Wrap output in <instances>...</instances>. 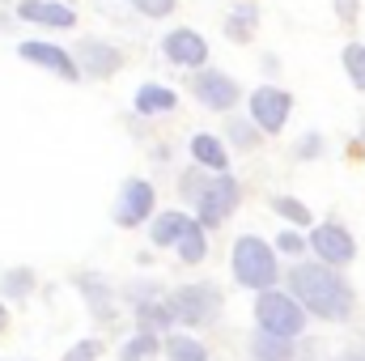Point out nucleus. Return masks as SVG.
<instances>
[{
    "label": "nucleus",
    "mask_w": 365,
    "mask_h": 361,
    "mask_svg": "<svg viewBox=\"0 0 365 361\" xmlns=\"http://www.w3.org/2000/svg\"><path fill=\"white\" fill-rule=\"evenodd\" d=\"M289 289L302 302V310L319 319H349L353 315V289L331 264H297L289 272Z\"/></svg>",
    "instance_id": "f257e3e1"
},
{
    "label": "nucleus",
    "mask_w": 365,
    "mask_h": 361,
    "mask_svg": "<svg viewBox=\"0 0 365 361\" xmlns=\"http://www.w3.org/2000/svg\"><path fill=\"white\" fill-rule=\"evenodd\" d=\"M276 272H280L276 268V255L264 238L247 234V238L234 243V276H238V285H247V289H272Z\"/></svg>",
    "instance_id": "f03ea898"
},
{
    "label": "nucleus",
    "mask_w": 365,
    "mask_h": 361,
    "mask_svg": "<svg viewBox=\"0 0 365 361\" xmlns=\"http://www.w3.org/2000/svg\"><path fill=\"white\" fill-rule=\"evenodd\" d=\"M255 315H259V327H264V332L284 336V340L302 336V327H306V310H302V302H297L293 293L264 289V293H259V302H255Z\"/></svg>",
    "instance_id": "7ed1b4c3"
},
{
    "label": "nucleus",
    "mask_w": 365,
    "mask_h": 361,
    "mask_svg": "<svg viewBox=\"0 0 365 361\" xmlns=\"http://www.w3.org/2000/svg\"><path fill=\"white\" fill-rule=\"evenodd\" d=\"M166 302L175 306V315H179L187 327H204V323H212L217 310H221V289L208 285V280H200V285H182L179 293H170Z\"/></svg>",
    "instance_id": "20e7f679"
},
{
    "label": "nucleus",
    "mask_w": 365,
    "mask_h": 361,
    "mask_svg": "<svg viewBox=\"0 0 365 361\" xmlns=\"http://www.w3.org/2000/svg\"><path fill=\"white\" fill-rule=\"evenodd\" d=\"M17 56H21L26 64H34V68H47V73H56L60 81H77V77H81V64H77V56H73V51H64V47H56V43L26 39V43L17 47Z\"/></svg>",
    "instance_id": "39448f33"
},
{
    "label": "nucleus",
    "mask_w": 365,
    "mask_h": 361,
    "mask_svg": "<svg viewBox=\"0 0 365 361\" xmlns=\"http://www.w3.org/2000/svg\"><path fill=\"white\" fill-rule=\"evenodd\" d=\"M310 251L319 255V264H331V268H340V264H353V255H357V243H353V234H349L344 225H336V221H323V225H314V234H310Z\"/></svg>",
    "instance_id": "423d86ee"
},
{
    "label": "nucleus",
    "mask_w": 365,
    "mask_h": 361,
    "mask_svg": "<svg viewBox=\"0 0 365 361\" xmlns=\"http://www.w3.org/2000/svg\"><path fill=\"white\" fill-rule=\"evenodd\" d=\"M191 93L208 106V111H234L242 102V90L230 73H217V68H204L191 77Z\"/></svg>",
    "instance_id": "0eeeda50"
},
{
    "label": "nucleus",
    "mask_w": 365,
    "mask_h": 361,
    "mask_svg": "<svg viewBox=\"0 0 365 361\" xmlns=\"http://www.w3.org/2000/svg\"><path fill=\"white\" fill-rule=\"evenodd\" d=\"M289 111H293V93L280 90V86H264V90L251 93V119L259 123V132L276 136L284 123H289Z\"/></svg>",
    "instance_id": "6e6552de"
},
{
    "label": "nucleus",
    "mask_w": 365,
    "mask_h": 361,
    "mask_svg": "<svg viewBox=\"0 0 365 361\" xmlns=\"http://www.w3.org/2000/svg\"><path fill=\"white\" fill-rule=\"evenodd\" d=\"M162 51H166V60H170L175 68H195V73H204V64H208V43H204V34L191 30V26L170 30V34L162 39Z\"/></svg>",
    "instance_id": "1a4fd4ad"
},
{
    "label": "nucleus",
    "mask_w": 365,
    "mask_h": 361,
    "mask_svg": "<svg viewBox=\"0 0 365 361\" xmlns=\"http://www.w3.org/2000/svg\"><path fill=\"white\" fill-rule=\"evenodd\" d=\"M238 200H242L238 179H230V175H212L208 191H204V200L195 204V208H200V225H221V221L238 208Z\"/></svg>",
    "instance_id": "9d476101"
},
{
    "label": "nucleus",
    "mask_w": 365,
    "mask_h": 361,
    "mask_svg": "<svg viewBox=\"0 0 365 361\" xmlns=\"http://www.w3.org/2000/svg\"><path fill=\"white\" fill-rule=\"evenodd\" d=\"M73 56H77L81 73L93 77V81H106V77H115V73L123 68V51H119L115 43H106V39H81Z\"/></svg>",
    "instance_id": "9b49d317"
},
{
    "label": "nucleus",
    "mask_w": 365,
    "mask_h": 361,
    "mask_svg": "<svg viewBox=\"0 0 365 361\" xmlns=\"http://www.w3.org/2000/svg\"><path fill=\"white\" fill-rule=\"evenodd\" d=\"M153 183L149 179H128L123 183V191H119V204H115V225H123V230H132V225H140V221H149V213H153Z\"/></svg>",
    "instance_id": "f8f14e48"
},
{
    "label": "nucleus",
    "mask_w": 365,
    "mask_h": 361,
    "mask_svg": "<svg viewBox=\"0 0 365 361\" xmlns=\"http://www.w3.org/2000/svg\"><path fill=\"white\" fill-rule=\"evenodd\" d=\"M17 17L30 26H43V30H73L77 26L73 4H60V0H17Z\"/></svg>",
    "instance_id": "ddd939ff"
},
{
    "label": "nucleus",
    "mask_w": 365,
    "mask_h": 361,
    "mask_svg": "<svg viewBox=\"0 0 365 361\" xmlns=\"http://www.w3.org/2000/svg\"><path fill=\"white\" fill-rule=\"evenodd\" d=\"M77 289L86 293L93 319H102V323H110V319H115V306H110V285H106L98 272H77Z\"/></svg>",
    "instance_id": "4468645a"
},
{
    "label": "nucleus",
    "mask_w": 365,
    "mask_h": 361,
    "mask_svg": "<svg viewBox=\"0 0 365 361\" xmlns=\"http://www.w3.org/2000/svg\"><path fill=\"white\" fill-rule=\"evenodd\" d=\"M191 158H195V166H204L208 175H225V145L217 141V136H208V132H200V136H191Z\"/></svg>",
    "instance_id": "2eb2a0df"
},
{
    "label": "nucleus",
    "mask_w": 365,
    "mask_h": 361,
    "mask_svg": "<svg viewBox=\"0 0 365 361\" xmlns=\"http://www.w3.org/2000/svg\"><path fill=\"white\" fill-rule=\"evenodd\" d=\"M175 106H179V93L166 90V86H158V81H149V86L136 90V111H140V115H166V111H175Z\"/></svg>",
    "instance_id": "dca6fc26"
},
{
    "label": "nucleus",
    "mask_w": 365,
    "mask_h": 361,
    "mask_svg": "<svg viewBox=\"0 0 365 361\" xmlns=\"http://www.w3.org/2000/svg\"><path fill=\"white\" fill-rule=\"evenodd\" d=\"M255 26H259V9L255 4H234L230 9V21H225V39L230 43H251L255 39Z\"/></svg>",
    "instance_id": "f3484780"
},
{
    "label": "nucleus",
    "mask_w": 365,
    "mask_h": 361,
    "mask_svg": "<svg viewBox=\"0 0 365 361\" xmlns=\"http://www.w3.org/2000/svg\"><path fill=\"white\" fill-rule=\"evenodd\" d=\"M251 353L255 361H293V340H284V336H272V332H255L251 336Z\"/></svg>",
    "instance_id": "a211bd4d"
},
{
    "label": "nucleus",
    "mask_w": 365,
    "mask_h": 361,
    "mask_svg": "<svg viewBox=\"0 0 365 361\" xmlns=\"http://www.w3.org/2000/svg\"><path fill=\"white\" fill-rule=\"evenodd\" d=\"M187 221H191V217H182V213H158V217H153V230H149V238H153L158 247H179L182 230H187Z\"/></svg>",
    "instance_id": "6ab92c4d"
},
{
    "label": "nucleus",
    "mask_w": 365,
    "mask_h": 361,
    "mask_svg": "<svg viewBox=\"0 0 365 361\" xmlns=\"http://www.w3.org/2000/svg\"><path fill=\"white\" fill-rule=\"evenodd\" d=\"M179 315H175V306L170 302H158V298H149V302H136V323L145 327V332H153V327H170Z\"/></svg>",
    "instance_id": "aec40b11"
},
{
    "label": "nucleus",
    "mask_w": 365,
    "mask_h": 361,
    "mask_svg": "<svg viewBox=\"0 0 365 361\" xmlns=\"http://www.w3.org/2000/svg\"><path fill=\"white\" fill-rule=\"evenodd\" d=\"M179 260L182 264H200L204 255H208V243H204V225L200 221H187V230H182V238H179Z\"/></svg>",
    "instance_id": "412c9836"
},
{
    "label": "nucleus",
    "mask_w": 365,
    "mask_h": 361,
    "mask_svg": "<svg viewBox=\"0 0 365 361\" xmlns=\"http://www.w3.org/2000/svg\"><path fill=\"white\" fill-rule=\"evenodd\" d=\"M208 183H212V175L204 171V166H191V171H182V179H179V195L182 200H204V191H208Z\"/></svg>",
    "instance_id": "4be33fe9"
},
{
    "label": "nucleus",
    "mask_w": 365,
    "mask_h": 361,
    "mask_svg": "<svg viewBox=\"0 0 365 361\" xmlns=\"http://www.w3.org/2000/svg\"><path fill=\"white\" fill-rule=\"evenodd\" d=\"M166 357L170 361H208V353H204V345L191 340V336H170V340H166Z\"/></svg>",
    "instance_id": "5701e85b"
},
{
    "label": "nucleus",
    "mask_w": 365,
    "mask_h": 361,
    "mask_svg": "<svg viewBox=\"0 0 365 361\" xmlns=\"http://www.w3.org/2000/svg\"><path fill=\"white\" fill-rule=\"evenodd\" d=\"M225 136H230L238 149H255V145L264 141V132L251 128V119H225Z\"/></svg>",
    "instance_id": "b1692460"
},
{
    "label": "nucleus",
    "mask_w": 365,
    "mask_h": 361,
    "mask_svg": "<svg viewBox=\"0 0 365 361\" xmlns=\"http://www.w3.org/2000/svg\"><path fill=\"white\" fill-rule=\"evenodd\" d=\"M272 208L284 217V221H293V225H310V221H314L310 208H306L302 200H293V195H272Z\"/></svg>",
    "instance_id": "393cba45"
},
{
    "label": "nucleus",
    "mask_w": 365,
    "mask_h": 361,
    "mask_svg": "<svg viewBox=\"0 0 365 361\" xmlns=\"http://www.w3.org/2000/svg\"><path fill=\"white\" fill-rule=\"evenodd\" d=\"M153 353H158V340H153V332H140L136 340H128V345H123L119 361H149Z\"/></svg>",
    "instance_id": "a878e982"
},
{
    "label": "nucleus",
    "mask_w": 365,
    "mask_h": 361,
    "mask_svg": "<svg viewBox=\"0 0 365 361\" xmlns=\"http://www.w3.org/2000/svg\"><path fill=\"white\" fill-rule=\"evenodd\" d=\"M30 289H34V272L30 268L4 272V280H0V293H9V298H26Z\"/></svg>",
    "instance_id": "bb28decb"
},
{
    "label": "nucleus",
    "mask_w": 365,
    "mask_h": 361,
    "mask_svg": "<svg viewBox=\"0 0 365 361\" xmlns=\"http://www.w3.org/2000/svg\"><path fill=\"white\" fill-rule=\"evenodd\" d=\"M340 56H344V73L353 77V86H357V90H365V47L349 43V47H344Z\"/></svg>",
    "instance_id": "cd10ccee"
},
{
    "label": "nucleus",
    "mask_w": 365,
    "mask_h": 361,
    "mask_svg": "<svg viewBox=\"0 0 365 361\" xmlns=\"http://www.w3.org/2000/svg\"><path fill=\"white\" fill-rule=\"evenodd\" d=\"M140 17H149V21H158V17H170L175 9H179V0H128Z\"/></svg>",
    "instance_id": "c85d7f7f"
},
{
    "label": "nucleus",
    "mask_w": 365,
    "mask_h": 361,
    "mask_svg": "<svg viewBox=\"0 0 365 361\" xmlns=\"http://www.w3.org/2000/svg\"><path fill=\"white\" fill-rule=\"evenodd\" d=\"M276 251H280V255H302V251H306V238H302L297 230H280Z\"/></svg>",
    "instance_id": "c756f323"
},
{
    "label": "nucleus",
    "mask_w": 365,
    "mask_h": 361,
    "mask_svg": "<svg viewBox=\"0 0 365 361\" xmlns=\"http://www.w3.org/2000/svg\"><path fill=\"white\" fill-rule=\"evenodd\" d=\"M319 153H323V136H319V132H306V136L297 141V158H302V162H314Z\"/></svg>",
    "instance_id": "7c9ffc66"
},
{
    "label": "nucleus",
    "mask_w": 365,
    "mask_h": 361,
    "mask_svg": "<svg viewBox=\"0 0 365 361\" xmlns=\"http://www.w3.org/2000/svg\"><path fill=\"white\" fill-rule=\"evenodd\" d=\"M98 353H102V345H98V340H81L77 349H68V357H64V361H93Z\"/></svg>",
    "instance_id": "2f4dec72"
},
{
    "label": "nucleus",
    "mask_w": 365,
    "mask_h": 361,
    "mask_svg": "<svg viewBox=\"0 0 365 361\" xmlns=\"http://www.w3.org/2000/svg\"><path fill=\"white\" fill-rule=\"evenodd\" d=\"M357 13H361V0H336V17H340L344 26H353Z\"/></svg>",
    "instance_id": "473e14b6"
},
{
    "label": "nucleus",
    "mask_w": 365,
    "mask_h": 361,
    "mask_svg": "<svg viewBox=\"0 0 365 361\" xmlns=\"http://www.w3.org/2000/svg\"><path fill=\"white\" fill-rule=\"evenodd\" d=\"M340 361H365V353H344Z\"/></svg>",
    "instance_id": "72a5a7b5"
},
{
    "label": "nucleus",
    "mask_w": 365,
    "mask_h": 361,
    "mask_svg": "<svg viewBox=\"0 0 365 361\" xmlns=\"http://www.w3.org/2000/svg\"><path fill=\"white\" fill-rule=\"evenodd\" d=\"M4 323H9V315H4V306H0V332H4Z\"/></svg>",
    "instance_id": "f704fd0d"
},
{
    "label": "nucleus",
    "mask_w": 365,
    "mask_h": 361,
    "mask_svg": "<svg viewBox=\"0 0 365 361\" xmlns=\"http://www.w3.org/2000/svg\"><path fill=\"white\" fill-rule=\"evenodd\" d=\"M0 30H9V17H4V13H0Z\"/></svg>",
    "instance_id": "c9c22d12"
},
{
    "label": "nucleus",
    "mask_w": 365,
    "mask_h": 361,
    "mask_svg": "<svg viewBox=\"0 0 365 361\" xmlns=\"http://www.w3.org/2000/svg\"><path fill=\"white\" fill-rule=\"evenodd\" d=\"M361 141H365V132H361Z\"/></svg>",
    "instance_id": "e433bc0d"
},
{
    "label": "nucleus",
    "mask_w": 365,
    "mask_h": 361,
    "mask_svg": "<svg viewBox=\"0 0 365 361\" xmlns=\"http://www.w3.org/2000/svg\"><path fill=\"white\" fill-rule=\"evenodd\" d=\"M0 4H4V0H0Z\"/></svg>",
    "instance_id": "4c0bfd02"
}]
</instances>
